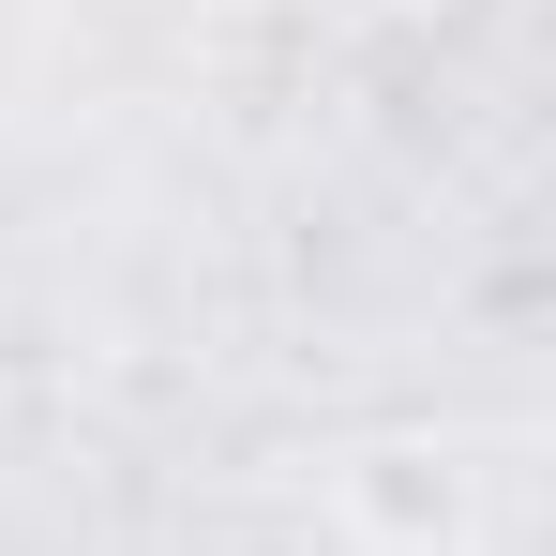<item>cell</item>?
Listing matches in <instances>:
<instances>
[{
	"instance_id": "1",
	"label": "cell",
	"mask_w": 556,
	"mask_h": 556,
	"mask_svg": "<svg viewBox=\"0 0 556 556\" xmlns=\"http://www.w3.org/2000/svg\"><path fill=\"white\" fill-rule=\"evenodd\" d=\"M346 527H362L376 556H437L466 527V481H452V452H421V437H376V452H346Z\"/></svg>"
}]
</instances>
